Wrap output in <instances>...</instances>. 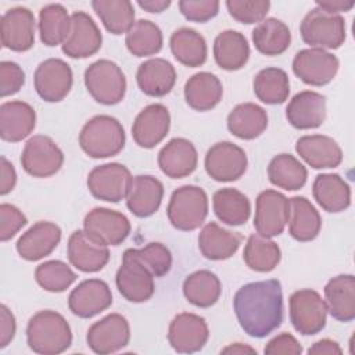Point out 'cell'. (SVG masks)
Returning <instances> with one entry per match:
<instances>
[{
  "label": "cell",
  "mask_w": 355,
  "mask_h": 355,
  "mask_svg": "<svg viewBox=\"0 0 355 355\" xmlns=\"http://www.w3.org/2000/svg\"><path fill=\"white\" fill-rule=\"evenodd\" d=\"M240 327L254 338H263L283 322V291L276 279L241 286L233 298Z\"/></svg>",
  "instance_id": "obj_1"
},
{
  "label": "cell",
  "mask_w": 355,
  "mask_h": 355,
  "mask_svg": "<svg viewBox=\"0 0 355 355\" xmlns=\"http://www.w3.org/2000/svg\"><path fill=\"white\" fill-rule=\"evenodd\" d=\"M26 343L36 354H61L72 344L71 326L67 319L55 311H39L28 322Z\"/></svg>",
  "instance_id": "obj_2"
},
{
  "label": "cell",
  "mask_w": 355,
  "mask_h": 355,
  "mask_svg": "<svg viewBox=\"0 0 355 355\" xmlns=\"http://www.w3.org/2000/svg\"><path fill=\"white\" fill-rule=\"evenodd\" d=\"M126 141L121 122L110 115L90 118L79 133V146L92 158H108L119 154Z\"/></svg>",
  "instance_id": "obj_3"
},
{
  "label": "cell",
  "mask_w": 355,
  "mask_h": 355,
  "mask_svg": "<svg viewBox=\"0 0 355 355\" xmlns=\"http://www.w3.org/2000/svg\"><path fill=\"white\" fill-rule=\"evenodd\" d=\"M166 215L175 229L183 232L196 230L208 215L207 193L196 184L178 187L171 196Z\"/></svg>",
  "instance_id": "obj_4"
},
{
  "label": "cell",
  "mask_w": 355,
  "mask_h": 355,
  "mask_svg": "<svg viewBox=\"0 0 355 355\" xmlns=\"http://www.w3.org/2000/svg\"><path fill=\"white\" fill-rule=\"evenodd\" d=\"M300 33L302 40L311 47L334 50L345 42V21L340 14H330L315 7L302 18Z\"/></svg>",
  "instance_id": "obj_5"
},
{
  "label": "cell",
  "mask_w": 355,
  "mask_h": 355,
  "mask_svg": "<svg viewBox=\"0 0 355 355\" xmlns=\"http://www.w3.org/2000/svg\"><path fill=\"white\" fill-rule=\"evenodd\" d=\"M83 80L89 94L100 104L115 105L125 97V73L111 60H97L90 64L85 71Z\"/></svg>",
  "instance_id": "obj_6"
},
{
  "label": "cell",
  "mask_w": 355,
  "mask_h": 355,
  "mask_svg": "<svg viewBox=\"0 0 355 355\" xmlns=\"http://www.w3.org/2000/svg\"><path fill=\"white\" fill-rule=\"evenodd\" d=\"M290 322L302 336H313L326 326L327 305L322 295L311 288L294 291L288 300Z\"/></svg>",
  "instance_id": "obj_7"
},
{
  "label": "cell",
  "mask_w": 355,
  "mask_h": 355,
  "mask_svg": "<svg viewBox=\"0 0 355 355\" xmlns=\"http://www.w3.org/2000/svg\"><path fill=\"white\" fill-rule=\"evenodd\" d=\"M115 284L121 295L130 302H146L154 291V275L150 269L135 255L133 248L123 252L122 263L115 276Z\"/></svg>",
  "instance_id": "obj_8"
},
{
  "label": "cell",
  "mask_w": 355,
  "mask_h": 355,
  "mask_svg": "<svg viewBox=\"0 0 355 355\" xmlns=\"http://www.w3.org/2000/svg\"><path fill=\"white\" fill-rule=\"evenodd\" d=\"M64 164V153L55 141L44 135L32 136L21 154L24 171L33 178H50Z\"/></svg>",
  "instance_id": "obj_9"
},
{
  "label": "cell",
  "mask_w": 355,
  "mask_h": 355,
  "mask_svg": "<svg viewBox=\"0 0 355 355\" xmlns=\"http://www.w3.org/2000/svg\"><path fill=\"white\" fill-rule=\"evenodd\" d=\"M132 182L130 171L118 162L94 166L87 175V189L97 200L119 202L126 198Z\"/></svg>",
  "instance_id": "obj_10"
},
{
  "label": "cell",
  "mask_w": 355,
  "mask_h": 355,
  "mask_svg": "<svg viewBox=\"0 0 355 355\" xmlns=\"http://www.w3.org/2000/svg\"><path fill=\"white\" fill-rule=\"evenodd\" d=\"M340 68L338 58L323 49H302L293 60V72L304 83L324 86L330 83Z\"/></svg>",
  "instance_id": "obj_11"
},
{
  "label": "cell",
  "mask_w": 355,
  "mask_h": 355,
  "mask_svg": "<svg viewBox=\"0 0 355 355\" xmlns=\"http://www.w3.org/2000/svg\"><path fill=\"white\" fill-rule=\"evenodd\" d=\"M73 73L71 67L61 58L42 61L33 75L35 90L47 103L64 100L72 89Z\"/></svg>",
  "instance_id": "obj_12"
},
{
  "label": "cell",
  "mask_w": 355,
  "mask_h": 355,
  "mask_svg": "<svg viewBox=\"0 0 355 355\" xmlns=\"http://www.w3.org/2000/svg\"><path fill=\"white\" fill-rule=\"evenodd\" d=\"M247 165L245 151L230 141H219L209 147L204 159L205 172L216 182L240 179L247 171Z\"/></svg>",
  "instance_id": "obj_13"
},
{
  "label": "cell",
  "mask_w": 355,
  "mask_h": 355,
  "mask_svg": "<svg viewBox=\"0 0 355 355\" xmlns=\"http://www.w3.org/2000/svg\"><path fill=\"white\" fill-rule=\"evenodd\" d=\"M129 219L118 211L97 207L89 211L83 219V230L97 243L119 245L130 233Z\"/></svg>",
  "instance_id": "obj_14"
},
{
  "label": "cell",
  "mask_w": 355,
  "mask_h": 355,
  "mask_svg": "<svg viewBox=\"0 0 355 355\" xmlns=\"http://www.w3.org/2000/svg\"><path fill=\"white\" fill-rule=\"evenodd\" d=\"M130 327L125 316L110 313L94 322L86 334L89 348L98 355L114 354L129 344Z\"/></svg>",
  "instance_id": "obj_15"
},
{
  "label": "cell",
  "mask_w": 355,
  "mask_h": 355,
  "mask_svg": "<svg viewBox=\"0 0 355 355\" xmlns=\"http://www.w3.org/2000/svg\"><path fill=\"white\" fill-rule=\"evenodd\" d=\"M36 21L33 12L26 7H12L0 19V36L3 47L22 53L35 44Z\"/></svg>",
  "instance_id": "obj_16"
},
{
  "label": "cell",
  "mask_w": 355,
  "mask_h": 355,
  "mask_svg": "<svg viewBox=\"0 0 355 355\" xmlns=\"http://www.w3.org/2000/svg\"><path fill=\"white\" fill-rule=\"evenodd\" d=\"M288 220V198L276 190H263L255 201L254 227L258 234L275 237L283 233Z\"/></svg>",
  "instance_id": "obj_17"
},
{
  "label": "cell",
  "mask_w": 355,
  "mask_h": 355,
  "mask_svg": "<svg viewBox=\"0 0 355 355\" xmlns=\"http://www.w3.org/2000/svg\"><path fill=\"white\" fill-rule=\"evenodd\" d=\"M209 338L205 319L191 312L178 313L168 330V341L179 354H193L201 351Z\"/></svg>",
  "instance_id": "obj_18"
},
{
  "label": "cell",
  "mask_w": 355,
  "mask_h": 355,
  "mask_svg": "<svg viewBox=\"0 0 355 355\" xmlns=\"http://www.w3.org/2000/svg\"><path fill=\"white\" fill-rule=\"evenodd\" d=\"M101 43L103 36L93 18L85 11L73 12L62 53L71 58H87L101 49Z\"/></svg>",
  "instance_id": "obj_19"
},
{
  "label": "cell",
  "mask_w": 355,
  "mask_h": 355,
  "mask_svg": "<svg viewBox=\"0 0 355 355\" xmlns=\"http://www.w3.org/2000/svg\"><path fill=\"white\" fill-rule=\"evenodd\" d=\"M112 304L110 286L101 279L80 282L68 297L69 311L82 319H89L108 309Z\"/></svg>",
  "instance_id": "obj_20"
},
{
  "label": "cell",
  "mask_w": 355,
  "mask_h": 355,
  "mask_svg": "<svg viewBox=\"0 0 355 355\" xmlns=\"http://www.w3.org/2000/svg\"><path fill=\"white\" fill-rule=\"evenodd\" d=\"M171 128V115L164 104L144 107L132 125V137L141 148H153L159 144Z\"/></svg>",
  "instance_id": "obj_21"
},
{
  "label": "cell",
  "mask_w": 355,
  "mask_h": 355,
  "mask_svg": "<svg viewBox=\"0 0 355 355\" xmlns=\"http://www.w3.org/2000/svg\"><path fill=\"white\" fill-rule=\"evenodd\" d=\"M67 254L71 265L85 273L98 272L110 261L108 245L97 243L79 229L69 236Z\"/></svg>",
  "instance_id": "obj_22"
},
{
  "label": "cell",
  "mask_w": 355,
  "mask_h": 355,
  "mask_svg": "<svg viewBox=\"0 0 355 355\" xmlns=\"http://www.w3.org/2000/svg\"><path fill=\"white\" fill-rule=\"evenodd\" d=\"M61 240V229L54 222L40 220L33 223L18 239L15 247L19 257L25 261H39L50 255Z\"/></svg>",
  "instance_id": "obj_23"
},
{
  "label": "cell",
  "mask_w": 355,
  "mask_h": 355,
  "mask_svg": "<svg viewBox=\"0 0 355 355\" xmlns=\"http://www.w3.org/2000/svg\"><path fill=\"white\" fill-rule=\"evenodd\" d=\"M198 162V154L191 141L184 137L171 139L158 153V166L171 179L191 175Z\"/></svg>",
  "instance_id": "obj_24"
},
{
  "label": "cell",
  "mask_w": 355,
  "mask_h": 355,
  "mask_svg": "<svg viewBox=\"0 0 355 355\" xmlns=\"http://www.w3.org/2000/svg\"><path fill=\"white\" fill-rule=\"evenodd\" d=\"M286 118L295 129H315L326 119V97L313 90L297 93L286 107Z\"/></svg>",
  "instance_id": "obj_25"
},
{
  "label": "cell",
  "mask_w": 355,
  "mask_h": 355,
  "mask_svg": "<svg viewBox=\"0 0 355 355\" xmlns=\"http://www.w3.org/2000/svg\"><path fill=\"white\" fill-rule=\"evenodd\" d=\"M36 126L33 107L21 100L6 101L0 105V137L17 143L28 137Z\"/></svg>",
  "instance_id": "obj_26"
},
{
  "label": "cell",
  "mask_w": 355,
  "mask_h": 355,
  "mask_svg": "<svg viewBox=\"0 0 355 355\" xmlns=\"http://www.w3.org/2000/svg\"><path fill=\"white\" fill-rule=\"evenodd\" d=\"M295 151L313 169L337 168L343 161V150L338 143L324 135L300 137L295 143Z\"/></svg>",
  "instance_id": "obj_27"
},
{
  "label": "cell",
  "mask_w": 355,
  "mask_h": 355,
  "mask_svg": "<svg viewBox=\"0 0 355 355\" xmlns=\"http://www.w3.org/2000/svg\"><path fill=\"white\" fill-rule=\"evenodd\" d=\"M164 197V184L155 176L137 175L132 178L126 196L128 209L137 218L154 215Z\"/></svg>",
  "instance_id": "obj_28"
},
{
  "label": "cell",
  "mask_w": 355,
  "mask_h": 355,
  "mask_svg": "<svg viewBox=\"0 0 355 355\" xmlns=\"http://www.w3.org/2000/svg\"><path fill=\"white\" fill-rule=\"evenodd\" d=\"M139 89L151 97L168 94L176 82L175 67L165 58H150L141 62L136 72Z\"/></svg>",
  "instance_id": "obj_29"
},
{
  "label": "cell",
  "mask_w": 355,
  "mask_h": 355,
  "mask_svg": "<svg viewBox=\"0 0 355 355\" xmlns=\"http://www.w3.org/2000/svg\"><path fill=\"white\" fill-rule=\"evenodd\" d=\"M327 311L338 322L348 323L355 319V277L338 275L324 286Z\"/></svg>",
  "instance_id": "obj_30"
},
{
  "label": "cell",
  "mask_w": 355,
  "mask_h": 355,
  "mask_svg": "<svg viewBox=\"0 0 355 355\" xmlns=\"http://www.w3.org/2000/svg\"><path fill=\"white\" fill-rule=\"evenodd\" d=\"M288 233L297 241H311L318 237L322 218L313 204L302 196L288 198Z\"/></svg>",
  "instance_id": "obj_31"
},
{
  "label": "cell",
  "mask_w": 355,
  "mask_h": 355,
  "mask_svg": "<svg viewBox=\"0 0 355 355\" xmlns=\"http://www.w3.org/2000/svg\"><path fill=\"white\" fill-rule=\"evenodd\" d=\"M241 241V234L226 230L216 222H208L198 234L200 252L211 261H223L233 257Z\"/></svg>",
  "instance_id": "obj_32"
},
{
  "label": "cell",
  "mask_w": 355,
  "mask_h": 355,
  "mask_svg": "<svg viewBox=\"0 0 355 355\" xmlns=\"http://www.w3.org/2000/svg\"><path fill=\"white\" fill-rule=\"evenodd\" d=\"M223 96L219 78L211 72H197L184 83V100L196 111L215 108Z\"/></svg>",
  "instance_id": "obj_33"
},
{
  "label": "cell",
  "mask_w": 355,
  "mask_h": 355,
  "mask_svg": "<svg viewBox=\"0 0 355 355\" xmlns=\"http://www.w3.org/2000/svg\"><path fill=\"white\" fill-rule=\"evenodd\" d=\"M214 58L218 67L225 71L241 69L250 58L247 37L233 29L220 32L214 40Z\"/></svg>",
  "instance_id": "obj_34"
},
{
  "label": "cell",
  "mask_w": 355,
  "mask_h": 355,
  "mask_svg": "<svg viewBox=\"0 0 355 355\" xmlns=\"http://www.w3.org/2000/svg\"><path fill=\"white\" fill-rule=\"evenodd\" d=\"M316 202L327 212H341L351 205V187L337 173H320L312 184Z\"/></svg>",
  "instance_id": "obj_35"
},
{
  "label": "cell",
  "mask_w": 355,
  "mask_h": 355,
  "mask_svg": "<svg viewBox=\"0 0 355 355\" xmlns=\"http://www.w3.org/2000/svg\"><path fill=\"white\" fill-rule=\"evenodd\" d=\"M266 128L268 114L254 103L239 104L227 115L229 132L241 140H252L261 136Z\"/></svg>",
  "instance_id": "obj_36"
},
{
  "label": "cell",
  "mask_w": 355,
  "mask_h": 355,
  "mask_svg": "<svg viewBox=\"0 0 355 355\" xmlns=\"http://www.w3.org/2000/svg\"><path fill=\"white\" fill-rule=\"evenodd\" d=\"M212 207L216 218L229 226H241L251 215L248 197L233 187L216 190L212 197Z\"/></svg>",
  "instance_id": "obj_37"
},
{
  "label": "cell",
  "mask_w": 355,
  "mask_h": 355,
  "mask_svg": "<svg viewBox=\"0 0 355 355\" xmlns=\"http://www.w3.org/2000/svg\"><path fill=\"white\" fill-rule=\"evenodd\" d=\"M169 47L173 57L186 67L196 68L207 61V42L196 29L183 26L173 31Z\"/></svg>",
  "instance_id": "obj_38"
},
{
  "label": "cell",
  "mask_w": 355,
  "mask_h": 355,
  "mask_svg": "<svg viewBox=\"0 0 355 355\" xmlns=\"http://www.w3.org/2000/svg\"><path fill=\"white\" fill-rule=\"evenodd\" d=\"M252 42L261 54L280 55L290 47L291 32L283 21L265 18L252 29Z\"/></svg>",
  "instance_id": "obj_39"
},
{
  "label": "cell",
  "mask_w": 355,
  "mask_h": 355,
  "mask_svg": "<svg viewBox=\"0 0 355 355\" xmlns=\"http://www.w3.org/2000/svg\"><path fill=\"white\" fill-rule=\"evenodd\" d=\"M222 293L219 277L211 270L201 269L190 273L183 282V295L198 308H209L216 304Z\"/></svg>",
  "instance_id": "obj_40"
},
{
  "label": "cell",
  "mask_w": 355,
  "mask_h": 355,
  "mask_svg": "<svg viewBox=\"0 0 355 355\" xmlns=\"http://www.w3.org/2000/svg\"><path fill=\"white\" fill-rule=\"evenodd\" d=\"M71 29V15L62 4L53 3L39 11V33L43 44L54 47L62 44Z\"/></svg>",
  "instance_id": "obj_41"
},
{
  "label": "cell",
  "mask_w": 355,
  "mask_h": 355,
  "mask_svg": "<svg viewBox=\"0 0 355 355\" xmlns=\"http://www.w3.org/2000/svg\"><path fill=\"white\" fill-rule=\"evenodd\" d=\"M254 93L265 104H283L290 94V80L286 71L276 67L261 69L252 82Z\"/></svg>",
  "instance_id": "obj_42"
},
{
  "label": "cell",
  "mask_w": 355,
  "mask_h": 355,
  "mask_svg": "<svg viewBox=\"0 0 355 355\" xmlns=\"http://www.w3.org/2000/svg\"><path fill=\"white\" fill-rule=\"evenodd\" d=\"M243 259L245 265L255 272H272L282 259L280 247L270 237L258 233L251 234L244 245Z\"/></svg>",
  "instance_id": "obj_43"
},
{
  "label": "cell",
  "mask_w": 355,
  "mask_h": 355,
  "mask_svg": "<svg viewBox=\"0 0 355 355\" xmlns=\"http://www.w3.org/2000/svg\"><path fill=\"white\" fill-rule=\"evenodd\" d=\"M268 178L273 186L294 191L304 187L308 171L294 155L279 154L268 165Z\"/></svg>",
  "instance_id": "obj_44"
},
{
  "label": "cell",
  "mask_w": 355,
  "mask_h": 355,
  "mask_svg": "<svg viewBox=\"0 0 355 355\" xmlns=\"http://www.w3.org/2000/svg\"><path fill=\"white\" fill-rule=\"evenodd\" d=\"M92 7L112 35L128 33L135 24V8L129 0H93Z\"/></svg>",
  "instance_id": "obj_45"
},
{
  "label": "cell",
  "mask_w": 355,
  "mask_h": 355,
  "mask_svg": "<svg viewBox=\"0 0 355 355\" xmlns=\"http://www.w3.org/2000/svg\"><path fill=\"white\" fill-rule=\"evenodd\" d=\"M162 43L164 37L159 26L148 19L136 21L125 37L128 50L136 57H147L159 53Z\"/></svg>",
  "instance_id": "obj_46"
},
{
  "label": "cell",
  "mask_w": 355,
  "mask_h": 355,
  "mask_svg": "<svg viewBox=\"0 0 355 355\" xmlns=\"http://www.w3.org/2000/svg\"><path fill=\"white\" fill-rule=\"evenodd\" d=\"M76 273L65 262L58 259L46 261L35 270L37 284L50 293L65 291L76 280Z\"/></svg>",
  "instance_id": "obj_47"
},
{
  "label": "cell",
  "mask_w": 355,
  "mask_h": 355,
  "mask_svg": "<svg viewBox=\"0 0 355 355\" xmlns=\"http://www.w3.org/2000/svg\"><path fill=\"white\" fill-rule=\"evenodd\" d=\"M133 252L154 277H164L172 268V254L162 243H148L143 248H133Z\"/></svg>",
  "instance_id": "obj_48"
},
{
  "label": "cell",
  "mask_w": 355,
  "mask_h": 355,
  "mask_svg": "<svg viewBox=\"0 0 355 355\" xmlns=\"http://www.w3.org/2000/svg\"><path fill=\"white\" fill-rule=\"evenodd\" d=\"M226 8L229 14L240 24H255L265 19L269 8V0H227Z\"/></svg>",
  "instance_id": "obj_49"
},
{
  "label": "cell",
  "mask_w": 355,
  "mask_h": 355,
  "mask_svg": "<svg viewBox=\"0 0 355 355\" xmlns=\"http://www.w3.org/2000/svg\"><path fill=\"white\" fill-rule=\"evenodd\" d=\"M218 0H180L179 10L182 15L191 22L204 24L219 12Z\"/></svg>",
  "instance_id": "obj_50"
},
{
  "label": "cell",
  "mask_w": 355,
  "mask_h": 355,
  "mask_svg": "<svg viewBox=\"0 0 355 355\" xmlns=\"http://www.w3.org/2000/svg\"><path fill=\"white\" fill-rule=\"evenodd\" d=\"M26 216L19 208L12 204L3 202L0 205V240L7 241L12 239L25 225Z\"/></svg>",
  "instance_id": "obj_51"
},
{
  "label": "cell",
  "mask_w": 355,
  "mask_h": 355,
  "mask_svg": "<svg viewBox=\"0 0 355 355\" xmlns=\"http://www.w3.org/2000/svg\"><path fill=\"white\" fill-rule=\"evenodd\" d=\"M25 85V72L14 61L0 62V96L7 97L18 93Z\"/></svg>",
  "instance_id": "obj_52"
},
{
  "label": "cell",
  "mask_w": 355,
  "mask_h": 355,
  "mask_svg": "<svg viewBox=\"0 0 355 355\" xmlns=\"http://www.w3.org/2000/svg\"><path fill=\"white\" fill-rule=\"evenodd\" d=\"M268 355H300L302 352V345L297 341V338L290 333H282L273 337L263 349Z\"/></svg>",
  "instance_id": "obj_53"
},
{
  "label": "cell",
  "mask_w": 355,
  "mask_h": 355,
  "mask_svg": "<svg viewBox=\"0 0 355 355\" xmlns=\"http://www.w3.org/2000/svg\"><path fill=\"white\" fill-rule=\"evenodd\" d=\"M17 323L12 312L3 304L0 305V348H6L14 338Z\"/></svg>",
  "instance_id": "obj_54"
},
{
  "label": "cell",
  "mask_w": 355,
  "mask_h": 355,
  "mask_svg": "<svg viewBox=\"0 0 355 355\" xmlns=\"http://www.w3.org/2000/svg\"><path fill=\"white\" fill-rule=\"evenodd\" d=\"M0 194L6 196L15 187L17 172L12 164L4 155L0 158Z\"/></svg>",
  "instance_id": "obj_55"
},
{
  "label": "cell",
  "mask_w": 355,
  "mask_h": 355,
  "mask_svg": "<svg viewBox=\"0 0 355 355\" xmlns=\"http://www.w3.org/2000/svg\"><path fill=\"white\" fill-rule=\"evenodd\" d=\"M308 354L309 355H323V354L340 355V354H343V349L340 348V345L336 341H333L330 338H323V340L316 341L312 347H309Z\"/></svg>",
  "instance_id": "obj_56"
},
{
  "label": "cell",
  "mask_w": 355,
  "mask_h": 355,
  "mask_svg": "<svg viewBox=\"0 0 355 355\" xmlns=\"http://www.w3.org/2000/svg\"><path fill=\"white\" fill-rule=\"evenodd\" d=\"M355 6V1L352 0H316V7L330 12V14H338V12H347Z\"/></svg>",
  "instance_id": "obj_57"
},
{
  "label": "cell",
  "mask_w": 355,
  "mask_h": 355,
  "mask_svg": "<svg viewBox=\"0 0 355 355\" xmlns=\"http://www.w3.org/2000/svg\"><path fill=\"white\" fill-rule=\"evenodd\" d=\"M137 6L147 12L158 14L165 11L171 6V1L169 0H139Z\"/></svg>",
  "instance_id": "obj_58"
},
{
  "label": "cell",
  "mask_w": 355,
  "mask_h": 355,
  "mask_svg": "<svg viewBox=\"0 0 355 355\" xmlns=\"http://www.w3.org/2000/svg\"><path fill=\"white\" fill-rule=\"evenodd\" d=\"M222 354H245V352H250V354H257V351L248 345H244L241 343H234L226 348H223L220 351Z\"/></svg>",
  "instance_id": "obj_59"
}]
</instances>
